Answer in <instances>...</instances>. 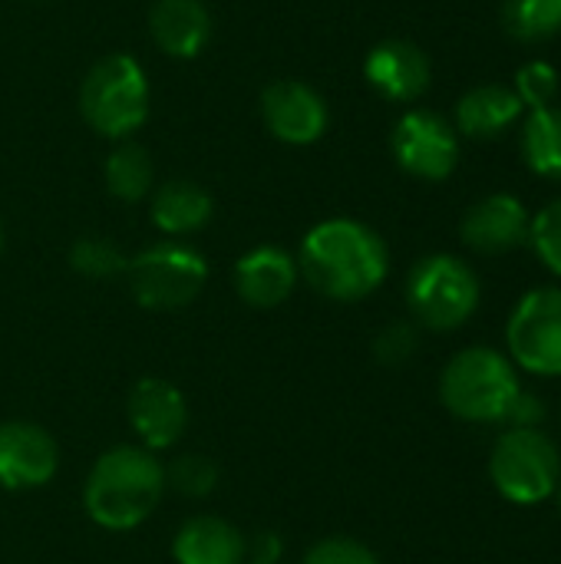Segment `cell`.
Masks as SVG:
<instances>
[{
  "mask_svg": "<svg viewBox=\"0 0 561 564\" xmlns=\"http://www.w3.org/2000/svg\"><path fill=\"white\" fill-rule=\"evenodd\" d=\"M298 271L331 301H360L384 284L390 251L370 225L354 218H327L304 235Z\"/></svg>",
  "mask_w": 561,
  "mask_h": 564,
  "instance_id": "cell-1",
  "label": "cell"
},
{
  "mask_svg": "<svg viewBox=\"0 0 561 564\" xmlns=\"http://www.w3.org/2000/svg\"><path fill=\"white\" fill-rule=\"evenodd\" d=\"M165 492V469L145 446H116L89 469L83 506L89 519L109 532L142 525Z\"/></svg>",
  "mask_w": 561,
  "mask_h": 564,
  "instance_id": "cell-2",
  "label": "cell"
},
{
  "mask_svg": "<svg viewBox=\"0 0 561 564\" xmlns=\"http://www.w3.org/2000/svg\"><path fill=\"white\" fill-rule=\"evenodd\" d=\"M152 89L139 59L109 53L89 66L79 86V112L103 139H129L149 119Z\"/></svg>",
  "mask_w": 561,
  "mask_h": 564,
  "instance_id": "cell-3",
  "label": "cell"
},
{
  "mask_svg": "<svg viewBox=\"0 0 561 564\" xmlns=\"http://www.w3.org/2000/svg\"><path fill=\"white\" fill-rule=\"evenodd\" d=\"M516 393V364L493 347L460 350L440 377L443 406L466 423H503Z\"/></svg>",
  "mask_w": 561,
  "mask_h": 564,
  "instance_id": "cell-4",
  "label": "cell"
},
{
  "mask_svg": "<svg viewBox=\"0 0 561 564\" xmlns=\"http://www.w3.org/2000/svg\"><path fill=\"white\" fill-rule=\"evenodd\" d=\"M407 304L417 324L430 330H456L479 307V278L456 254H430L407 278Z\"/></svg>",
  "mask_w": 561,
  "mask_h": 564,
  "instance_id": "cell-5",
  "label": "cell"
},
{
  "mask_svg": "<svg viewBox=\"0 0 561 564\" xmlns=\"http://www.w3.org/2000/svg\"><path fill=\"white\" fill-rule=\"evenodd\" d=\"M489 476L503 499L539 506L559 492V446L542 430H506L489 453Z\"/></svg>",
  "mask_w": 561,
  "mask_h": 564,
  "instance_id": "cell-6",
  "label": "cell"
},
{
  "mask_svg": "<svg viewBox=\"0 0 561 564\" xmlns=\"http://www.w3.org/2000/svg\"><path fill=\"white\" fill-rule=\"evenodd\" d=\"M129 284L142 307L149 311H175L198 297L208 281L205 258L179 241H162L139 251L129 261Z\"/></svg>",
  "mask_w": 561,
  "mask_h": 564,
  "instance_id": "cell-7",
  "label": "cell"
},
{
  "mask_svg": "<svg viewBox=\"0 0 561 564\" xmlns=\"http://www.w3.org/2000/svg\"><path fill=\"white\" fill-rule=\"evenodd\" d=\"M506 344L522 370L561 377V288H536L513 307Z\"/></svg>",
  "mask_w": 561,
  "mask_h": 564,
  "instance_id": "cell-8",
  "label": "cell"
},
{
  "mask_svg": "<svg viewBox=\"0 0 561 564\" xmlns=\"http://www.w3.org/2000/svg\"><path fill=\"white\" fill-rule=\"evenodd\" d=\"M390 149L397 165L423 182H443L460 165V132L433 109H410L397 119Z\"/></svg>",
  "mask_w": 561,
  "mask_h": 564,
  "instance_id": "cell-9",
  "label": "cell"
},
{
  "mask_svg": "<svg viewBox=\"0 0 561 564\" xmlns=\"http://www.w3.org/2000/svg\"><path fill=\"white\" fill-rule=\"evenodd\" d=\"M261 116L268 132L288 145H314L331 122L324 96L301 79H278L261 93Z\"/></svg>",
  "mask_w": 561,
  "mask_h": 564,
  "instance_id": "cell-10",
  "label": "cell"
},
{
  "mask_svg": "<svg viewBox=\"0 0 561 564\" xmlns=\"http://www.w3.org/2000/svg\"><path fill=\"white\" fill-rule=\"evenodd\" d=\"M529 225L532 215L526 212V205L509 192H496L479 198L463 215L460 238L476 254H509L529 241Z\"/></svg>",
  "mask_w": 561,
  "mask_h": 564,
  "instance_id": "cell-11",
  "label": "cell"
},
{
  "mask_svg": "<svg viewBox=\"0 0 561 564\" xmlns=\"http://www.w3.org/2000/svg\"><path fill=\"white\" fill-rule=\"evenodd\" d=\"M60 449L36 423H0V486L40 489L56 476Z\"/></svg>",
  "mask_w": 561,
  "mask_h": 564,
  "instance_id": "cell-12",
  "label": "cell"
},
{
  "mask_svg": "<svg viewBox=\"0 0 561 564\" xmlns=\"http://www.w3.org/2000/svg\"><path fill=\"white\" fill-rule=\"evenodd\" d=\"M367 83L390 102H413L430 89V56L410 40H384L364 59Z\"/></svg>",
  "mask_w": 561,
  "mask_h": 564,
  "instance_id": "cell-13",
  "label": "cell"
},
{
  "mask_svg": "<svg viewBox=\"0 0 561 564\" xmlns=\"http://www.w3.org/2000/svg\"><path fill=\"white\" fill-rule=\"evenodd\" d=\"M129 423L145 449H169L179 443L188 423L185 397L159 377H145L129 393Z\"/></svg>",
  "mask_w": 561,
  "mask_h": 564,
  "instance_id": "cell-14",
  "label": "cell"
},
{
  "mask_svg": "<svg viewBox=\"0 0 561 564\" xmlns=\"http://www.w3.org/2000/svg\"><path fill=\"white\" fill-rule=\"evenodd\" d=\"M298 261L278 245H258L235 264V291L251 307H278L298 284Z\"/></svg>",
  "mask_w": 561,
  "mask_h": 564,
  "instance_id": "cell-15",
  "label": "cell"
},
{
  "mask_svg": "<svg viewBox=\"0 0 561 564\" xmlns=\"http://www.w3.org/2000/svg\"><path fill=\"white\" fill-rule=\"evenodd\" d=\"M212 13L202 0H155L149 10V33L172 59H195L212 40Z\"/></svg>",
  "mask_w": 561,
  "mask_h": 564,
  "instance_id": "cell-16",
  "label": "cell"
},
{
  "mask_svg": "<svg viewBox=\"0 0 561 564\" xmlns=\"http://www.w3.org/2000/svg\"><path fill=\"white\" fill-rule=\"evenodd\" d=\"M522 112L526 106L513 86L483 83L463 93V99L456 102L453 129L466 139H499L522 119Z\"/></svg>",
  "mask_w": 561,
  "mask_h": 564,
  "instance_id": "cell-17",
  "label": "cell"
},
{
  "mask_svg": "<svg viewBox=\"0 0 561 564\" xmlns=\"http://www.w3.org/2000/svg\"><path fill=\"white\" fill-rule=\"evenodd\" d=\"M172 555L179 564H245L248 542L235 525L215 516H198L179 529Z\"/></svg>",
  "mask_w": 561,
  "mask_h": 564,
  "instance_id": "cell-18",
  "label": "cell"
},
{
  "mask_svg": "<svg viewBox=\"0 0 561 564\" xmlns=\"http://www.w3.org/2000/svg\"><path fill=\"white\" fill-rule=\"evenodd\" d=\"M215 212L212 195L185 178H172L155 188L152 195V221L165 235H192L208 225Z\"/></svg>",
  "mask_w": 561,
  "mask_h": 564,
  "instance_id": "cell-19",
  "label": "cell"
},
{
  "mask_svg": "<svg viewBox=\"0 0 561 564\" xmlns=\"http://www.w3.org/2000/svg\"><path fill=\"white\" fill-rule=\"evenodd\" d=\"M522 159L539 178L561 182V106L529 109L522 119Z\"/></svg>",
  "mask_w": 561,
  "mask_h": 564,
  "instance_id": "cell-20",
  "label": "cell"
},
{
  "mask_svg": "<svg viewBox=\"0 0 561 564\" xmlns=\"http://www.w3.org/2000/svg\"><path fill=\"white\" fill-rule=\"evenodd\" d=\"M106 188L119 202H142L152 192V159L142 145L122 142L109 159H106Z\"/></svg>",
  "mask_w": 561,
  "mask_h": 564,
  "instance_id": "cell-21",
  "label": "cell"
},
{
  "mask_svg": "<svg viewBox=\"0 0 561 564\" xmlns=\"http://www.w3.org/2000/svg\"><path fill=\"white\" fill-rule=\"evenodd\" d=\"M503 26L516 43H546L561 33V0H506Z\"/></svg>",
  "mask_w": 561,
  "mask_h": 564,
  "instance_id": "cell-22",
  "label": "cell"
},
{
  "mask_svg": "<svg viewBox=\"0 0 561 564\" xmlns=\"http://www.w3.org/2000/svg\"><path fill=\"white\" fill-rule=\"evenodd\" d=\"M69 264H73V271H79L83 278H93V281L119 278L129 271V258L106 238H79L69 251Z\"/></svg>",
  "mask_w": 561,
  "mask_h": 564,
  "instance_id": "cell-23",
  "label": "cell"
},
{
  "mask_svg": "<svg viewBox=\"0 0 561 564\" xmlns=\"http://www.w3.org/2000/svg\"><path fill=\"white\" fill-rule=\"evenodd\" d=\"M513 89L526 109H546L559 96V69L546 59H529L516 69Z\"/></svg>",
  "mask_w": 561,
  "mask_h": 564,
  "instance_id": "cell-24",
  "label": "cell"
},
{
  "mask_svg": "<svg viewBox=\"0 0 561 564\" xmlns=\"http://www.w3.org/2000/svg\"><path fill=\"white\" fill-rule=\"evenodd\" d=\"M165 482L188 499H202L218 486V466L202 453H188L165 469Z\"/></svg>",
  "mask_w": 561,
  "mask_h": 564,
  "instance_id": "cell-25",
  "label": "cell"
},
{
  "mask_svg": "<svg viewBox=\"0 0 561 564\" xmlns=\"http://www.w3.org/2000/svg\"><path fill=\"white\" fill-rule=\"evenodd\" d=\"M529 245L536 258L561 278V198H552L529 225Z\"/></svg>",
  "mask_w": 561,
  "mask_h": 564,
  "instance_id": "cell-26",
  "label": "cell"
},
{
  "mask_svg": "<svg viewBox=\"0 0 561 564\" xmlns=\"http://www.w3.org/2000/svg\"><path fill=\"white\" fill-rule=\"evenodd\" d=\"M417 344H420L417 327H413V324H407V321H397V324H387V327L377 334V340H374V354H377V360H380V364H387V367H400V364H407V360L417 354Z\"/></svg>",
  "mask_w": 561,
  "mask_h": 564,
  "instance_id": "cell-27",
  "label": "cell"
},
{
  "mask_svg": "<svg viewBox=\"0 0 561 564\" xmlns=\"http://www.w3.org/2000/svg\"><path fill=\"white\" fill-rule=\"evenodd\" d=\"M304 564H380V562H377V555H374L367 545H360V542H354V539H324V542H317V545L308 552Z\"/></svg>",
  "mask_w": 561,
  "mask_h": 564,
  "instance_id": "cell-28",
  "label": "cell"
},
{
  "mask_svg": "<svg viewBox=\"0 0 561 564\" xmlns=\"http://www.w3.org/2000/svg\"><path fill=\"white\" fill-rule=\"evenodd\" d=\"M546 416H549L546 403H542L532 390H522V387H519V393L513 397V403H509L503 423H506L509 430H539Z\"/></svg>",
  "mask_w": 561,
  "mask_h": 564,
  "instance_id": "cell-29",
  "label": "cell"
},
{
  "mask_svg": "<svg viewBox=\"0 0 561 564\" xmlns=\"http://www.w3.org/2000/svg\"><path fill=\"white\" fill-rule=\"evenodd\" d=\"M0 251H3V228H0Z\"/></svg>",
  "mask_w": 561,
  "mask_h": 564,
  "instance_id": "cell-30",
  "label": "cell"
},
{
  "mask_svg": "<svg viewBox=\"0 0 561 564\" xmlns=\"http://www.w3.org/2000/svg\"><path fill=\"white\" fill-rule=\"evenodd\" d=\"M559 516H561V486H559Z\"/></svg>",
  "mask_w": 561,
  "mask_h": 564,
  "instance_id": "cell-31",
  "label": "cell"
},
{
  "mask_svg": "<svg viewBox=\"0 0 561 564\" xmlns=\"http://www.w3.org/2000/svg\"><path fill=\"white\" fill-rule=\"evenodd\" d=\"M251 564H261V562H251Z\"/></svg>",
  "mask_w": 561,
  "mask_h": 564,
  "instance_id": "cell-32",
  "label": "cell"
}]
</instances>
